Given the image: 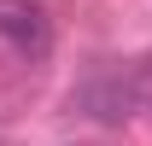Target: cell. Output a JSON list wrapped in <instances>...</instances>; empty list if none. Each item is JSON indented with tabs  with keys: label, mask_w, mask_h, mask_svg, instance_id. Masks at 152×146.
<instances>
[{
	"label": "cell",
	"mask_w": 152,
	"mask_h": 146,
	"mask_svg": "<svg viewBox=\"0 0 152 146\" xmlns=\"http://www.w3.org/2000/svg\"><path fill=\"white\" fill-rule=\"evenodd\" d=\"M0 41H12L18 53L41 58L53 47V23H47L41 6H0Z\"/></svg>",
	"instance_id": "cell-1"
}]
</instances>
